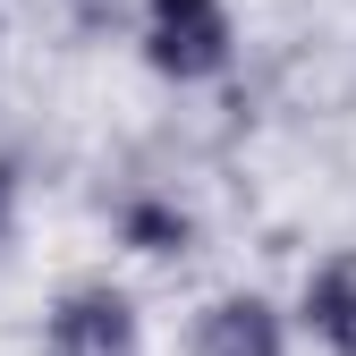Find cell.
Listing matches in <instances>:
<instances>
[{
	"label": "cell",
	"mask_w": 356,
	"mask_h": 356,
	"mask_svg": "<svg viewBox=\"0 0 356 356\" xmlns=\"http://www.w3.org/2000/svg\"><path fill=\"white\" fill-rule=\"evenodd\" d=\"M127 34H136V60L178 94L220 85L238 68V9L229 0H136Z\"/></svg>",
	"instance_id": "obj_1"
},
{
	"label": "cell",
	"mask_w": 356,
	"mask_h": 356,
	"mask_svg": "<svg viewBox=\"0 0 356 356\" xmlns=\"http://www.w3.org/2000/svg\"><path fill=\"white\" fill-rule=\"evenodd\" d=\"M42 356H153L145 339V305L127 280L111 272H76L42 297V331H34Z\"/></svg>",
	"instance_id": "obj_2"
},
{
	"label": "cell",
	"mask_w": 356,
	"mask_h": 356,
	"mask_svg": "<svg viewBox=\"0 0 356 356\" xmlns=\"http://www.w3.org/2000/svg\"><path fill=\"white\" fill-rule=\"evenodd\" d=\"M187 356H297V331H289V305L263 297V289H212L195 297L187 314Z\"/></svg>",
	"instance_id": "obj_3"
},
{
	"label": "cell",
	"mask_w": 356,
	"mask_h": 356,
	"mask_svg": "<svg viewBox=\"0 0 356 356\" xmlns=\"http://www.w3.org/2000/svg\"><path fill=\"white\" fill-rule=\"evenodd\" d=\"M289 331L314 356H356V246H331V254L305 263L297 305H289Z\"/></svg>",
	"instance_id": "obj_4"
},
{
	"label": "cell",
	"mask_w": 356,
	"mask_h": 356,
	"mask_svg": "<svg viewBox=\"0 0 356 356\" xmlns=\"http://www.w3.org/2000/svg\"><path fill=\"white\" fill-rule=\"evenodd\" d=\"M204 238L195 204H178L170 187H119L111 195V246L136 254V263H187Z\"/></svg>",
	"instance_id": "obj_5"
},
{
	"label": "cell",
	"mask_w": 356,
	"mask_h": 356,
	"mask_svg": "<svg viewBox=\"0 0 356 356\" xmlns=\"http://www.w3.org/2000/svg\"><path fill=\"white\" fill-rule=\"evenodd\" d=\"M17 212H26V161L0 145V246L17 238Z\"/></svg>",
	"instance_id": "obj_6"
}]
</instances>
